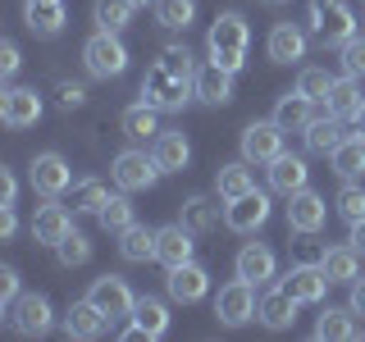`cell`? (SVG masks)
Here are the masks:
<instances>
[{"label": "cell", "mask_w": 365, "mask_h": 342, "mask_svg": "<svg viewBox=\"0 0 365 342\" xmlns=\"http://www.w3.org/2000/svg\"><path fill=\"white\" fill-rule=\"evenodd\" d=\"M247 46H251V32H247V19L237 14V9H224V14L210 23V32H205V55H210V64L228 68V73H237V68L247 64Z\"/></svg>", "instance_id": "1"}, {"label": "cell", "mask_w": 365, "mask_h": 342, "mask_svg": "<svg viewBox=\"0 0 365 342\" xmlns=\"http://www.w3.org/2000/svg\"><path fill=\"white\" fill-rule=\"evenodd\" d=\"M306 23H311V37L324 46V51L329 46H347L356 37V14L347 9V0H311Z\"/></svg>", "instance_id": "2"}, {"label": "cell", "mask_w": 365, "mask_h": 342, "mask_svg": "<svg viewBox=\"0 0 365 342\" xmlns=\"http://www.w3.org/2000/svg\"><path fill=\"white\" fill-rule=\"evenodd\" d=\"M192 96H197L192 78L169 73V68L160 64V60H155L151 68H146V78H142V100H146V105H155L160 114H174V110H182Z\"/></svg>", "instance_id": "3"}, {"label": "cell", "mask_w": 365, "mask_h": 342, "mask_svg": "<svg viewBox=\"0 0 365 342\" xmlns=\"http://www.w3.org/2000/svg\"><path fill=\"white\" fill-rule=\"evenodd\" d=\"M83 64L91 78H119L128 68V46L119 41V32L96 28V37H87V46H83Z\"/></svg>", "instance_id": "4"}, {"label": "cell", "mask_w": 365, "mask_h": 342, "mask_svg": "<svg viewBox=\"0 0 365 342\" xmlns=\"http://www.w3.org/2000/svg\"><path fill=\"white\" fill-rule=\"evenodd\" d=\"M256 311H260L256 283H247V279L224 283L220 296H215V315H220V324H228V328H237V324H247V319H256Z\"/></svg>", "instance_id": "5"}, {"label": "cell", "mask_w": 365, "mask_h": 342, "mask_svg": "<svg viewBox=\"0 0 365 342\" xmlns=\"http://www.w3.org/2000/svg\"><path fill=\"white\" fill-rule=\"evenodd\" d=\"M28 182L41 197H64V192L73 187V169H68L64 155L41 151V155H32V165H28Z\"/></svg>", "instance_id": "6"}, {"label": "cell", "mask_w": 365, "mask_h": 342, "mask_svg": "<svg viewBox=\"0 0 365 342\" xmlns=\"http://www.w3.org/2000/svg\"><path fill=\"white\" fill-rule=\"evenodd\" d=\"M110 174L119 182V192H146V187H155V178L165 174V169H160L155 155H146V151H119Z\"/></svg>", "instance_id": "7"}, {"label": "cell", "mask_w": 365, "mask_h": 342, "mask_svg": "<svg viewBox=\"0 0 365 342\" xmlns=\"http://www.w3.org/2000/svg\"><path fill=\"white\" fill-rule=\"evenodd\" d=\"M51 324H55V311H51V301H46L41 292H28V296H19V301L9 306V328L23 333V338L51 333Z\"/></svg>", "instance_id": "8"}, {"label": "cell", "mask_w": 365, "mask_h": 342, "mask_svg": "<svg viewBox=\"0 0 365 342\" xmlns=\"http://www.w3.org/2000/svg\"><path fill=\"white\" fill-rule=\"evenodd\" d=\"M283 155V128L274 119H256L242 128V160L247 165H269Z\"/></svg>", "instance_id": "9"}, {"label": "cell", "mask_w": 365, "mask_h": 342, "mask_svg": "<svg viewBox=\"0 0 365 342\" xmlns=\"http://www.w3.org/2000/svg\"><path fill=\"white\" fill-rule=\"evenodd\" d=\"M87 296L96 301V311L106 315L110 324H114V319H123V315H133V311H137V296H133V288H128L123 279H114V274H101V279L91 283V292H87Z\"/></svg>", "instance_id": "10"}, {"label": "cell", "mask_w": 365, "mask_h": 342, "mask_svg": "<svg viewBox=\"0 0 365 342\" xmlns=\"http://www.w3.org/2000/svg\"><path fill=\"white\" fill-rule=\"evenodd\" d=\"M324 219H329V201L319 197V192L302 187V192L288 197V228H292V233H319Z\"/></svg>", "instance_id": "11"}, {"label": "cell", "mask_w": 365, "mask_h": 342, "mask_svg": "<svg viewBox=\"0 0 365 342\" xmlns=\"http://www.w3.org/2000/svg\"><path fill=\"white\" fill-rule=\"evenodd\" d=\"M329 274H324V265H292L288 269V279L279 283L288 296H297L302 306H311V301H324V292H329Z\"/></svg>", "instance_id": "12"}, {"label": "cell", "mask_w": 365, "mask_h": 342, "mask_svg": "<svg viewBox=\"0 0 365 342\" xmlns=\"http://www.w3.org/2000/svg\"><path fill=\"white\" fill-rule=\"evenodd\" d=\"M265 219H269V197L265 192H247V197L224 205V224L233 228V233H256Z\"/></svg>", "instance_id": "13"}, {"label": "cell", "mask_w": 365, "mask_h": 342, "mask_svg": "<svg viewBox=\"0 0 365 342\" xmlns=\"http://www.w3.org/2000/svg\"><path fill=\"white\" fill-rule=\"evenodd\" d=\"M165 288H169V296H174V301L192 306V301H201V296L210 292V274H205L197 260H187V265H174V269H169Z\"/></svg>", "instance_id": "14"}, {"label": "cell", "mask_w": 365, "mask_h": 342, "mask_svg": "<svg viewBox=\"0 0 365 342\" xmlns=\"http://www.w3.org/2000/svg\"><path fill=\"white\" fill-rule=\"evenodd\" d=\"M0 119H5L9 128H32V123L41 119V96L32 87H9L5 96H0Z\"/></svg>", "instance_id": "15"}, {"label": "cell", "mask_w": 365, "mask_h": 342, "mask_svg": "<svg viewBox=\"0 0 365 342\" xmlns=\"http://www.w3.org/2000/svg\"><path fill=\"white\" fill-rule=\"evenodd\" d=\"M192 228H182V224H165V228H155V260L165 269H174V265H187L192 260Z\"/></svg>", "instance_id": "16"}, {"label": "cell", "mask_w": 365, "mask_h": 342, "mask_svg": "<svg viewBox=\"0 0 365 342\" xmlns=\"http://www.w3.org/2000/svg\"><path fill=\"white\" fill-rule=\"evenodd\" d=\"M169 328V311L160 296H137V311H133V324L123 328V338H165Z\"/></svg>", "instance_id": "17"}, {"label": "cell", "mask_w": 365, "mask_h": 342, "mask_svg": "<svg viewBox=\"0 0 365 342\" xmlns=\"http://www.w3.org/2000/svg\"><path fill=\"white\" fill-rule=\"evenodd\" d=\"M23 23H28L37 37H60L64 32V0H23Z\"/></svg>", "instance_id": "18"}, {"label": "cell", "mask_w": 365, "mask_h": 342, "mask_svg": "<svg viewBox=\"0 0 365 342\" xmlns=\"http://www.w3.org/2000/svg\"><path fill=\"white\" fill-rule=\"evenodd\" d=\"M269 187L279 192V197H292V192L311 187V169H306V160H297L283 151L279 160H269Z\"/></svg>", "instance_id": "19"}, {"label": "cell", "mask_w": 365, "mask_h": 342, "mask_svg": "<svg viewBox=\"0 0 365 342\" xmlns=\"http://www.w3.org/2000/svg\"><path fill=\"white\" fill-rule=\"evenodd\" d=\"M151 155H155V165L165 169V174H182V169H187V160H192V146H187V137H182L178 128H160Z\"/></svg>", "instance_id": "20"}, {"label": "cell", "mask_w": 365, "mask_h": 342, "mask_svg": "<svg viewBox=\"0 0 365 342\" xmlns=\"http://www.w3.org/2000/svg\"><path fill=\"white\" fill-rule=\"evenodd\" d=\"M192 87H197V96L205 105H228V100H233V73L220 68V64H201L197 78H192Z\"/></svg>", "instance_id": "21"}, {"label": "cell", "mask_w": 365, "mask_h": 342, "mask_svg": "<svg viewBox=\"0 0 365 342\" xmlns=\"http://www.w3.org/2000/svg\"><path fill=\"white\" fill-rule=\"evenodd\" d=\"M315 119V100L302 96V91H288V96H279V105H274V123H279L283 133H306Z\"/></svg>", "instance_id": "22"}, {"label": "cell", "mask_w": 365, "mask_h": 342, "mask_svg": "<svg viewBox=\"0 0 365 342\" xmlns=\"http://www.w3.org/2000/svg\"><path fill=\"white\" fill-rule=\"evenodd\" d=\"M265 51H269L274 64H292V60H302V55H306V32L297 28V23H274Z\"/></svg>", "instance_id": "23"}, {"label": "cell", "mask_w": 365, "mask_h": 342, "mask_svg": "<svg viewBox=\"0 0 365 342\" xmlns=\"http://www.w3.org/2000/svg\"><path fill=\"white\" fill-rule=\"evenodd\" d=\"M68 233H73V219H68L64 205H55V197H51V205H41V210L32 214V237H37V242L55 247V242H64Z\"/></svg>", "instance_id": "24"}, {"label": "cell", "mask_w": 365, "mask_h": 342, "mask_svg": "<svg viewBox=\"0 0 365 342\" xmlns=\"http://www.w3.org/2000/svg\"><path fill=\"white\" fill-rule=\"evenodd\" d=\"M306 137V151L311 155H334L342 142H347V133H342V119H334V114H315L311 128L302 133Z\"/></svg>", "instance_id": "25"}, {"label": "cell", "mask_w": 365, "mask_h": 342, "mask_svg": "<svg viewBox=\"0 0 365 342\" xmlns=\"http://www.w3.org/2000/svg\"><path fill=\"white\" fill-rule=\"evenodd\" d=\"M297 296H288L283 288H269L265 296H260V311H256V319L265 328H274V333H279V328H292V319H297Z\"/></svg>", "instance_id": "26"}, {"label": "cell", "mask_w": 365, "mask_h": 342, "mask_svg": "<svg viewBox=\"0 0 365 342\" xmlns=\"http://www.w3.org/2000/svg\"><path fill=\"white\" fill-rule=\"evenodd\" d=\"M237 279H247V283H269L274 279V251L265 242H247L242 251H237Z\"/></svg>", "instance_id": "27"}, {"label": "cell", "mask_w": 365, "mask_h": 342, "mask_svg": "<svg viewBox=\"0 0 365 342\" xmlns=\"http://www.w3.org/2000/svg\"><path fill=\"white\" fill-rule=\"evenodd\" d=\"M106 324H110V319L96 311L91 296H87V301H73V306H68V315H64V333L68 338H101V333H106Z\"/></svg>", "instance_id": "28"}, {"label": "cell", "mask_w": 365, "mask_h": 342, "mask_svg": "<svg viewBox=\"0 0 365 342\" xmlns=\"http://www.w3.org/2000/svg\"><path fill=\"white\" fill-rule=\"evenodd\" d=\"M119 128H123V137L128 142H155L160 137V110L155 105H128L123 110V119H119Z\"/></svg>", "instance_id": "29"}, {"label": "cell", "mask_w": 365, "mask_h": 342, "mask_svg": "<svg viewBox=\"0 0 365 342\" xmlns=\"http://www.w3.org/2000/svg\"><path fill=\"white\" fill-rule=\"evenodd\" d=\"M324 105H329V114H334V119H356V110L365 105L356 78H351V73L334 78V87H329V96H324Z\"/></svg>", "instance_id": "30"}, {"label": "cell", "mask_w": 365, "mask_h": 342, "mask_svg": "<svg viewBox=\"0 0 365 342\" xmlns=\"http://www.w3.org/2000/svg\"><path fill=\"white\" fill-rule=\"evenodd\" d=\"M215 192H220V201H237L247 197V192H256V178H251V165L247 160H237V165H220V174H215Z\"/></svg>", "instance_id": "31"}, {"label": "cell", "mask_w": 365, "mask_h": 342, "mask_svg": "<svg viewBox=\"0 0 365 342\" xmlns=\"http://www.w3.org/2000/svg\"><path fill=\"white\" fill-rule=\"evenodd\" d=\"M119 256L128 260V265H142V260H155V228L146 224H133L119 233Z\"/></svg>", "instance_id": "32"}, {"label": "cell", "mask_w": 365, "mask_h": 342, "mask_svg": "<svg viewBox=\"0 0 365 342\" xmlns=\"http://www.w3.org/2000/svg\"><path fill=\"white\" fill-rule=\"evenodd\" d=\"M319 265H324V274L334 283H356L361 279V251L356 247H334L319 256Z\"/></svg>", "instance_id": "33"}, {"label": "cell", "mask_w": 365, "mask_h": 342, "mask_svg": "<svg viewBox=\"0 0 365 342\" xmlns=\"http://www.w3.org/2000/svg\"><path fill=\"white\" fill-rule=\"evenodd\" d=\"M329 160H334V174H338V178H347V182H351V178H361V174H365V137H361V133H351Z\"/></svg>", "instance_id": "34"}, {"label": "cell", "mask_w": 365, "mask_h": 342, "mask_svg": "<svg viewBox=\"0 0 365 342\" xmlns=\"http://www.w3.org/2000/svg\"><path fill=\"white\" fill-rule=\"evenodd\" d=\"M197 19V0H155V23L169 32H187Z\"/></svg>", "instance_id": "35"}, {"label": "cell", "mask_w": 365, "mask_h": 342, "mask_svg": "<svg viewBox=\"0 0 365 342\" xmlns=\"http://www.w3.org/2000/svg\"><path fill=\"white\" fill-rule=\"evenodd\" d=\"M351 315H356V311H351V306H347V311H338V306H329V311L319 315V324H315V338H324V342H342V338H356L361 328L351 324Z\"/></svg>", "instance_id": "36"}, {"label": "cell", "mask_w": 365, "mask_h": 342, "mask_svg": "<svg viewBox=\"0 0 365 342\" xmlns=\"http://www.w3.org/2000/svg\"><path fill=\"white\" fill-rule=\"evenodd\" d=\"M133 0H96V9H91V19H96L101 32H123L133 19Z\"/></svg>", "instance_id": "37"}, {"label": "cell", "mask_w": 365, "mask_h": 342, "mask_svg": "<svg viewBox=\"0 0 365 342\" xmlns=\"http://www.w3.org/2000/svg\"><path fill=\"white\" fill-rule=\"evenodd\" d=\"M182 228H192V233H210L215 224H220V205H215L210 197H192L187 205H182Z\"/></svg>", "instance_id": "38"}, {"label": "cell", "mask_w": 365, "mask_h": 342, "mask_svg": "<svg viewBox=\"0 0 365 342\" xmlns=\"http://www.w3.org/2000/svg\"><path fill=\"white\" fill-rule=\"evenodd\" d=\"M101 228H106V233H123V228H133L137 219H133V205H128V197H110L106 205H101Z\"/></svg>", "instance_id": "39"}, {"label": "cell", "mask_w": 365, "mask_h": 342, "mask_svg": "<svg viewBox=\"0 0 365 342\" xmlns=\"http://www.w3.org/2000/svg\"><path fill=\"white\" fill-rule=\"evenodd\" d=\"M55 256H60V265H64V269L87 265V260H91V242H87L83 233H68L64 242H55Z\"/></svg>", "instance_id": "40"}, {"label": "cell", "mask_w": 365, "mask_h": 342, "mask_svg": "<svg viewBox=\"0 0 365 342\" xmlns=\"http://www.w3.org/2000/svg\"><path fill=\"white\" fill-rule=\"evenodd\" d=\"M110 201V192L106 187H101V182H78V187H73V210H83V214H101V205H106Z\"/></svg>", "instance_id": "41"}, {"label": "cell", "mask_w": 365, "mask_h": 342, "mask_svg": "<svg viewBox=\"0 0 365 342\" xmlns=\"http://www.w3.org/2000/svg\"><path fill=\"white\" fill-rule=\"evenodd\" d=\"M160 64H165L169 73H178V78H197V64H192L187 46H165V51H160Z\"/></svg>", "instance_id": "42"}, {"label": "cell", "mask_w": 365, "mask_h": 342, "mask_svg": "<svg viewBox=\"0 0 365 342\" xmlns=\"http://www.w3.org/2000/svg\"><path fill=\"white\" fill-rule=\"evenodd\" d=\"M329 87H334V78H329L324 68H302V78H297V91H302V96H311V100H324Z\"/></svg>", "instance_id": "43"}, {"label": "cell", "mask_w": 365, "mask_h": 342, "mask_svg": "<svg viewBox=\"0 0 365 342\" xmlns=\"http://www.w3.org/2000/svg\"><path fill=\"white\" fill-rule=\"evenodd\" d=\"M338 214L347 224H356V219H365V192L356 187V182H347V187L338 192Z\"/></svg>", "instance_id": "44"}, {"label": "cell", "mask_w": 365, "mask_h": 342, "mask_svg": "<svg viewBox=\"0 0 365 342\" xmlns=\"http://www.w3.org/2000/svg\"><path fill=\"white\" fill-rule=\"evenodd\" d=\"M342 68H347L351 78L365 73V37H351L347 46H342Z\"/></svg>", "instance_id": "45"}, {"label": "cell", "mask_w": 365, "mask_h": 342, "mask_svg": "<svg viewBox=\"0 0 365 342\" xmlns=\"http://www.w3.org/2000/svg\"><path fill=\"white\" fill-rule=\"evenodd\" d=\"M55 100H60V110H78L87 100V91L78 83H55Z\"/></svg>", "instance_id": "46"}, {"label": "cell", "mask_w": 365, "mask_h": 342, "mask_svg": "<svg viewBox=\"0 0 365 342\" xmlns=\"http://www.w3.org/2000/svg\"><path fill=\"white\" fill-rule=\"evenodd\" d=\"M19 301V274L14 269H0V306H5V311H9V306H14Z\"/></svg>", "instance_id": "47"}, {"label": "cell", "mask_w": 365, "mask_h": 342, "mask_svg": "<svg viewBox=\"0 0 365 342\" xmlns=\"http://www.w3.org/2000/svg\"><path fill=\"white\" fill-rule=\"evenodd\" d=\"M19 64H23V60H19V46H14V41H0V73L14 78Z\"/></svg>", "instance_id": "48"}, {"label": "cell", "mask_w": 365, "mask_h": 342, "mask_svg": "<svg viewBox=\"0 0 365 342\" xmlns=\"http://www.w3.org/2000/svg\"><path fill=\"white\" fill-rule=\"evenodd\" d=\"M14 197H19L14 174H9V169H0V205H14Z\"/></svg>", "instance_id": "49"}, {"label": "cell", "mask_w": 365, "mask_h": 342, "mask_svg": "<svg viewBox=\"0 0 365 342\" xmlns=\"http://www.w3.org/2000/svg\"><path fill=\"white\" fill-rule=\"evenodd\" d=\"M19 219H14V205H0V237H14Z\"/></svg>", "instance_id": "50"}, {"label": "cell", "mask_w": 365, "mask_h": 342, "mask_svg": "<svg viewBox=\"0 0 365 342\" xmlns=\"http://www.w3.org/2000/svg\"><path fill=\"white\" fill-rule=\"evenodd\" d=\"M351 311H356V315H365V279H356V283H351Z\"/></svg>", "instance_id": "51"}, {"label": "cell", "mask_w": 365, "mask_h": 342, "mask_svg": "<svg viewBox=\"0 0 365 342\" xmlns=\"http://www.w3.org/2000/svg\"><path fill=\"white\" fill-rule=\"evenodd\" d=\"M351 247H356V251H365V219H356V224H351Z\"/></svg>", "instance_id": "52"}, {"label": "cell", "mask_w": 365, "mask_h": 342, "mask_svg": "<svg viewBox=\"0 0 365 342\" xmlns=\"http://www.w3.org/2000/svg\"><path fill=\"white\" fill-rule=\"evenodd\" d=\"M351 123H356V133H361V137H365V105H361V110H356V119H351Z\"/></svg>", "instance_id": "53"}, {"label": "cell", "mask_w": 365, "mask_h": 342, "mask_svg": "<svg viewBox=\"0 0 365 342\" xmlns=\"http://www.w3.org/2000/svg\"><path fill=\"white\" fill-rule=\"evenodd\" d=\"M133 5H155V0H133Z\"/></svg>", "instance_id": "54"}, {"label": "cell", "mask_w": 365, "mask_h": 342, "mask_svg": "<svg viewBox=\"0 0 365 342\" xmlns=\"http://www.w3.org/2000/svg\"><path fill=\"white\" fill-rule=\"evenodd\" d=\"M265 5H288V0H265Z\"/></svg>", "instance_id": "55"}]
</instances>
